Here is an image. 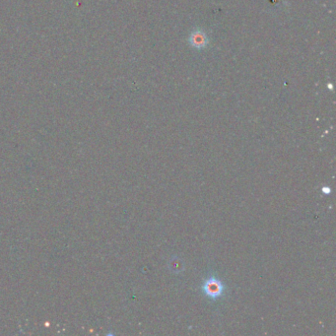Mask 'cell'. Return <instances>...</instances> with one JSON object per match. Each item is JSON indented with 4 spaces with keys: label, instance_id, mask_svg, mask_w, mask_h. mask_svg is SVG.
<instances>
[{
    "label": "cell",
    "instance_id": "1",
    "mask_svg": "<svg viewBox=\"0 0 336 336\" xmlns=\"http://www.w3.org/2000/svg\"><path fill=\"white\" fill-rule=\"evenodd\" d=\"M203 293L211 300H218L224 295L225 286L218 278L211 276L205 280L202 285Z\"/></svg>",
    "mask_w": 336,
    "mask_h": 336
},
{
    "label": "cell",
    "instance_id": "2",
    "mask_svg": "<svg viewBox=\"0 0 336 336\" xmlns=\"http://www.w3.org/2000/svg\"><path fill=\"white\" fill-rule=\"evenodd\" d=\"M190 42L193 45V47L197 48V49H202L208 44V39L203 32L197 31L192 34Z\"/></svg>",
    "mask_w": 336,
    "mask_h": 336
}]
</instances>
